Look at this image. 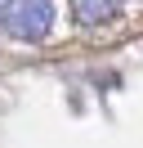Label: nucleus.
Masks as SVG:
<instances>
[{
	"instance_id": "nucleus-1",
	"label": "nucleus",
	"mask_w": 143,
	"mask_h": 148,
	"mask_svg": "<svg viewBox=\"0 0 143 148\" xmlns=\"http://www.w3.org/2000/svg\"><path fill=\"white\" fill-rule=\"evenodd\" d=\"M58 23L54 0H5L0 5V32L22 45H40Z\"/></svg>"
},
{
	"instance_id": "nucleus-2",
	"label": "nucleus",
	"mask_w": 143,
	"mask_h": 148,
	"mask_svg": "<svg viewBox=\"0 0 143 148\" xmlns=\"http://www.w3.org/2000/svg\"><path fill=\"white\" fill-rule=\"evenodd\" d=\"M121 14V0H72V18L80 27H103Z\"/></svg>"
}]
</instances>
